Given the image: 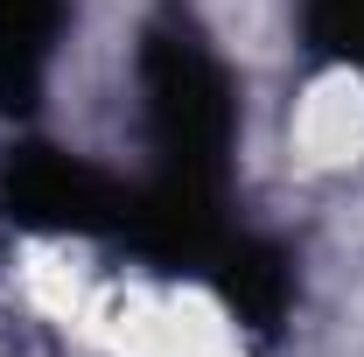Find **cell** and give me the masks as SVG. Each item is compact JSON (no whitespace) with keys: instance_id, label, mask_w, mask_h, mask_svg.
Masks as SVG:
<instances>
[{"instance_id":"obj_3","label":"cell","mask_w":364,"mask_h":357,"mask_svg":"<svg viewBox=\"0 0 364 357\" xmlns=\"http://www.w3.org/2000/svg\"><path fill=\"white\" fill-rule=\"evenodd\" d=\"M70 0H0V112H36L63 43Z\"/></svg>"},{"instance_id":"obj_2","label":"cell","mask_w":364,"mask_h":357,"mask_svg":"<svg viewBox=\"0 0 364 357\" xmlns=\"http://www.w3.org/2000/svg\"><path fill=\"white\" fill-rule=\"evenodd\" d=\"M0 203H7L14 224L91 238V231H119V224H127L134 189H119L112 176H98L91 161L63 154V147L21 140V147H7V161H0Z\"/></svg>"},{"instance_id":"obj_5","label":"cell","mask_w":364,"mask_h":357,"mask_svg":"<svg viewBox=\"0 0 364 357\" xmlns=\"http://www.w3.org/2000/svg\"><path fill=\"white\" fill-rule=\"evenodd\" d=\"M301 28L322 63H343L364 78V0H301Z\"/></svg>"},{"instance_id":"obj_4","label":"cell","mask_w":364,"mask_h":357,"mask_svg":"<svg viewBox=\"0 0 364 357\" xmlns=\"http://www.w3.org/2000/svg\"><path fill=\"white\" fill-rule=\"evenodd\" d=\"M210 287H218L225 309L238 315L245 329H259V336H273L280 315H287V302H294V273H287V260L273 252L267 238H245V231H231L225 252L210 260Z\"/></svg>"},{"instance_id":"obj_1","label":"cell","mask_w":364,"mask_h":357,"mask_svg":"<svg viewBox=\"0 0 364 357\" xmlns=\"http://www.w3.org/2000/svg\"><path fill=\"white\" fill-rule=\"evenodd\" d=\"M140 112H147V140H154V176L196 182V189H225L231 140H238V98L218 63V49L203 43V28L161 7L140 28Z\"/></svg>"}]
</instances>
